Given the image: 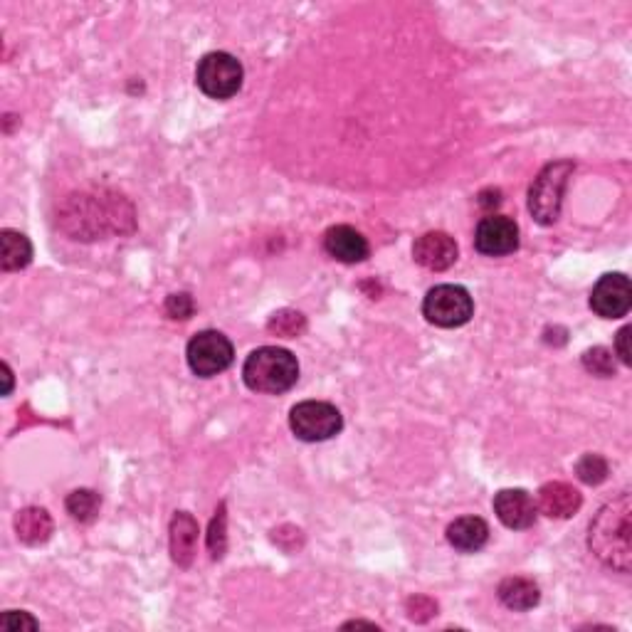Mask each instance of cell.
<instances>
[{"mask_svg": "<svg viewBox=\"0 0 632 632\" xmlns=\"http://www.w3.org/2000/svg\"><path fill=\"white\" fill-rule=\"evenodd\" d=\"M62 230L75 240H99L134 230V208L124 196L109 191L67 198L60 213Z\"/></svg>", "mask_w": 632, "mask_h": 632, "instance_id": "1", "label": "cell"}, {"mask_svg": "<svg viewBox=\"0 0 632 632\" xmlns=\"http://www.w3.org/2000/svg\"><path fill=\"white\" fill-rule=\"evenodd\" d=\"M632 504L623 492L605 504L588 529V549L603 566L618 573H630L632 566Z\"/></svg>", "mask_w": 632, "mask_h": 632, "instance_id": "2", "label": "cell"}, {"mask_svg": "<svg viewBox=\"0 0 632 632\" xmlns=\"http://www.w3.org/2000/svg\"><path fill=\"white\" fill-rule=\"evenodd\" d=\"M242 378H245V386L255 393H287L299 381L297 356L279 346H262L247 356Z\"/></svg>", "mask_w": 632, "mask_h": 632, "instance_id": "3", "label": "cell"}, {"mask_svg": "<svg viewBox=\"0 0 632 632\" xmlns=\"http://www.w3.org/2000/svg\"><path fill=\"white\" fill-rule=\"evenodd\" d=\"M576 171L573 161H553L529 188V213L539 225H553L561 215L563 193H566L568 178Z\"/></svg>", "mask_w": 632, "mask_h": 632, "instance_id": "4", "label": "cell"}, {"mask_svg": "<svg viewBox=\"0 0 632 632\" xmlns=\"http://www.w3.org/2000/svg\"><path fill=\"white\" fill-rule=\"evenodd\" d=\"M242 79H245V70L230 52H208L198 62L196 82L200 92L210 99L225 102V99L235 97L242 89Z\"/></svg>", "mask_w": 632, "mask_h": 632, "instance_id": "5", "label": "cell"}, {"mask_svg": "<svg viewBox=\"0 0 632 632\" xmlns=\"http://www.w3.org/2000/svg\"><path fill=\"white\" fill-rule=\"evenodd\" d=\"M289 428L304 442H324L341 433L344 418L339 408L326 400H304L289 413Z\"/></svg>", "mask_w": 632, "mask_h": 632, "instance_id": "6", "label": "cell"}, {"mask_svg": "<svg viewBox=\"0 0 632 632\" xmlns=\"http://www.w3.org/2000/svg\"><path fill=\"white\" fill-rule=\"evenodd\" d=\"M474 314V302L460 284H437L423 302V316L440 329H457L465 326Z\"/></svg>", "mask_w": 632, "mask_h": 632, "instance_id": "7", "label": "cell"}, {"mask_svg": "<svg viewBox=\"0 0 632 632\" xmlns=\"http://www.w3.org/2000/svg\"><path fill=\"white\" fill-rule=\"evenodd\" d=\"M186 358L196 376L213 378L228 371L235 358V349L228 336L220 334V331H200L188 341Z\"/></svg>", "mask_w": 632, "mask_h": 632, "instance_id": "8", "label": "cell"}, {"mask_svg": "<svg viewBox=\"0 0 632 632\" xmlns=\"http://www.w3.org/2000/svg\"><path fill=\"white\" fill-rule=\"evenodd\" d=\"M474 247L487 257L512 255L519 247V225L507 215H487L479 220L474 233Z\"/></svg>", "mask_w": 632, "mask_h": 632, "instance_id": "9", "label": "cell"}, {"mask_svg": "<svg viewBox=\"0 0 632 632\" xmlns=\"http://www.w3.org/2000/svg\"><path fill=\"white\" fill-rule=\"evenodd\" d=\"M632 307V287L630 279L620 272L603 275L595 282L591 292V309L603 319H620Z\"/></svg>", "mask_w": 632, "mask_h": 632, "instance_id": "10", "label": "cell"}, {"mask_svg": "<svg viewBox=\"0 0 632 632\" xmlns=\"http://www.w3.org/2000/svg\"><path fill=\"white\" fill-rule=\"evenodd\" d=\"M457 257H460V247H457L455 237L440 233V230L420 235L413 245V260L430 272L450 270Z\"/></svg>", "mask_w": 632, "mask_h": 632, "instance_id": "11", "label": "cell"}, {"mask_svg": "<svg viewBox=\"0 0 632 632\" xmlns=\"http://www.w3.org/2000/svg\"><path fill=\"white\" fill-rule=\"evenodd\" d=\"M494 514L507 529L521 531L536 524L539 507L526 489H502L494 497Z\"/></svg>", "mask_w": 632, "mask_h": 632, "instance_id": "12", "label": "cell"}, {"mask_svg": "<svg viewBox=\"0 0 632 632\" xmlns=\"http://www.w3.org/2000/svg\"><path fill=\"white\" fill-rule=\"evenodd\" d=\"M324 250L334 260L356 265L368 257V240L351 225H334L324 233Z\"/></svg>", "mask_w": 632, "mask_h": 632, "instance_id": "13", "label": "cell"}, {"mask_svg": "<svg viewBox=\"0 0 632 632\" xmlns=\"http://www.w3.org/2000/svg\"><path fill=\"white\" fill-rule=\"evenodd\" d=\"M198 521L188 512H176L168 529V546L176 566L188 568L198 553Z\"/></svg>", "mask_w": 632, "mask_h": 632, "instance_id": "14", "label": "cell"}, {"mask_svg": "<svg viewBox=\"0 0 632 632\" xmlns=\"http://www.w3.org/2000/svg\"><path fill=\"white\" fill-rule=\"evenodd\" d=\"M583 497L576 487L566 482H549L539 489V512H544L551 519H568L581 509Z\"/></svg>", "mask_w": 632, "mask_h": 632, "instance_id": "15", "label": "cell"}, {"mask_svg": "<svg viewBox=\"0 0 632 632\" xmlns=\"http://www.w3.org/2000/svg\"><path fill=\"white\" fill-rule=\"evenodd\" d=\"M447 541L462 553L484 549V544L489 541L487 521L479 519V516H460L447 526Z\"/></svg>", "mask_w": 632, "mask_h": 632, "instance_id": "16", "label": "cell"}, {"mask_svg": "<svg viewBox=\"0 0 632 632\" xmlns=\"http://www.w3.org/2000/svg\"><path fill=\"white\" fill-rule=\"evenodd\" d=\"M15 534L23 544L28 546H42L45 541H50L52 529V516L45 512L42 507H25L15 514Z\"/></svg>", "mask_w": 632, "mask_h": 632, "instance_id": "17", "label": "cell"}, {"mask_svg": "<svg viewBox=\"0 0 632 632\" xmlns=\"http://www.w3.org/2000/svg\"><path fill=\"white\" fill-rule=\"evenodd\" d=\"M497 595L509 610H519V613L536 608L541 600L539 586H536L534 581H529V578H521V576L504 578V581L499 583Z\"/></svg>", "mask_w": 632, "mask_h": 632, "instance_id": "18", "label": "cell"}, {"mask_svg": "<svg viewBox=\"0 0 632 632\" xmlns=\"http://www.w3.org/2000/svg\"><path fill=\"white\" fill-rule=\"evenodd\" d=\"M33 262V245L18 230H3L0 233V267L3 272H18Z\"/></svg>", "mask_w": 632, "mask_h": 632, "instance_id": "19", "label": "cell"}, {"mask_svg": "<svg viewBox=\"0 0 632 632\" xmlns=\"http://www.w3.org/2000/svg\"><path fill=\"white\" fill-rule=\"evenodd\" d=\"M65 507L72 519L82 521V524H89V521L97 519L99 509H102V497H99L94 489H75V492L67 497Z\"/></svg>", "mask_w": 632, "mask_h": 632, "instance_id": "20", "label": "cell"}, {"mask_svg": "<svg viewBox=\"0 0 632 632\" xmlns=\"http://www.w3.org/2000/svg\"><path fill=\"white\" fill-rule=\"evenodd\" d=\"M267 329L272 334L284 336V339H297V336H302L307 331V319H304V314L294 312V309H279L277 314L270 316Z\"/></svg>", "mask_w": 632, "mask_h": 632, "instance_id": "21", "label": "cell"}, {"mask_svg": "<svg viewBox=\"0 0 632 632\" xmlns=\"http://www.w3.org/2000/svg\"><path fill=\"white\" fill-rule=\"evenodd\" d=\"M208 549L213 561H220L225 556V549H228V514H225V504H220L213 521H210Z\"/></svg>", "mask_w": 632, "mask_h": 632, "instance_id": "22", "label": "cell"}, {"mask_svg": "<svg viewBox=\"0 0 632 632\" xmlns=\"http://www.w3.org/2000/svg\"><path fill=\"white\" fill-rule=\"evenodd\" d=\"M583 368L593 376L600 378H610L615 376V356L613 351H608L605 346H595V349H588L583 354Z\"/></svg>", "mask_w": 632, "mask_h": 632, "instance_id": "23", "label": "cell"}, {"mask_svg": "<svg viewBox=\"0 0 632 632\" xmlns=\"http://www.w3.org/2000/svg\"><path fill=\"white\" fill-rule=\"evenodd\" d=\"M576 474L583 484H600L608 477V462L600 455H583L576 465Z\"/></svg>", "mask_w": 632, "mask_h": 632, "instance_id": "24", "label": "cell"}, {"mask_svg": "<svg viewBox=\"0 0 632 632\" xmlns=\"http://www.w3.org/2000/svg\"><path fill=\"white\" fill-rule=\"evenodd\" d=\"M0 628L8 632H25V630H38V620L30 613H23V610H8V613L0 618Z\"/></svg>", "mask_w": 632, "mask_h": 632, "instance_id": "25", "label": "cell"}, {"mask_svg": "<svg viewBox=\"0 0 632 632\" xmlns=\"http://www.w3.org/2000/svg\"><path fill=\"white\" fill-rule=\"evenodd\" d=\"M163 309H166L168 319H191L196 304H193L191 294L178 292V294H171V297L166 299V307Z\"/></svg>", "mask_w": 632, "mask_h": 632, "instance_id": "26", "label": "cell"}, {"mask_svg": "<svg viewBox=\"0 0 632 632\" xmlns=\"http://www.w3.org/2000/svg\"><path fill=\"white\" fill-rule=\"evenodd\" d=\"M437 610V605L430 598H423V595H415V598L408 600V615L418 623H425L428 618H433V613Z\"/></svg>", "mask_w": 632, "mask_h": 632, "instance_id": "27", "label": "cell"}, {"mask_svg": "<svg viewBox=\"0 0 632 632\" xmlns=\"http://www.w3.org/2000/svg\"><path fill=\"white\" fill-rule=\"evenodd\" d=\"M630 334H632L630 326H623V329L618 331V336H615V351H618L620 361H623L625 366H630V363H632V354H630Z\"/></svg>", "mask_w": 632, "mask_h": 632, "instance_id": "28", "label": "cell"}, {"mask_svg": "<svg viewBox=\"0 0 632 632\" xmlns=\"http://www.w3.org/2000/svg\"><path fill=\"white\" fill-rule=\"evenodd\" d=\"M499 203H502V193H499L497 188H489V191L479 193V205H482V208L492 210V208H497Z\"/></svg>", "mask_w": 632, "mask_h": 632, "instance_id": "29", "label": "cell"}, {"mask_svg": "<svg viewBox=\"0 0 632 632\" xmlns=\"http://www.w3.org/2000/svg\"><path fill=\"white\" fill-rule=\"evenodd\" d=\"M3 378H5L3 395H10V391H13V371H10L8 363H3Z\"/></svg>", "mask_w": 632, "mask_h": 632, "instance_id": "30", "label": "cell"}, {"mask_svg": "<svg viewBox=\"0 0 632 632\" xmlns=\"http://www.w3.org/2000/svg\"><path fill=\"white\" fill-rule=\"evenodd\" d=\"M344 628H371V630H378L373 623H363V620H354V623H346Z\"/></svg>", "mask_w": 632, "mask_h": 632, "instance_id": "31", "label": "cell"}]
</instances>
